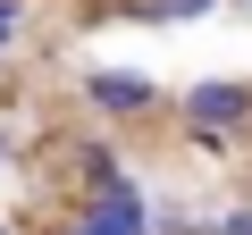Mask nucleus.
Here are the masks:
<instances>
[{"instance_id": "nucleus-1", "label": "nucleus", "mask_w": 252, "mask_h": 235, "mask_svg": "<svg viewBox=\"0 0 252 235\" xmlns=\"http://www.w3.org/2000/svg\"><path fill=\"white\" fill-rule=\"evenodd\" d=\"M185 135L193 143H227V135H244L252 126V84H235V76H202V84H185Z\"/></svg>"}, {"instance_id": "nucleus-2", "label": "nucleus", "mask_w": 252, "mask_h": 235, "mask_svg": "<svg viewBox=\"0 0 252 235\" xmlns=\"http://www.w3.org/2000/svg\"><path fill=\"white\" fill-rule=\"evenodd\" d=\"M67 235H152V193L135 185V176H101L84 202H76V227Z\"/></svg>"}, {"instance_id": "nucleus-3", "label": "nucleus", "mask_w": 252, "mask_h": 235, "mask_svg": "<svg viewBox=\"0 0 252 235\" xmlns=\"http://www.w3.org/2000/svg\"><path fill=\"white\" fill-rule=\"evenodd\" d=\"M84 101H93L101 118H152V109H160V84L135 76V67H93V76H84Z\"/></svg>"}, {"instance_id": "nucleus-4", "label": "nucleus", "mask_w": 252, "mask_h": 235, "mask_svg": "<svg viewBox=\"0 0 252 235\" xmlns=\"http://www.w3.org/2000/svg\"><path fill=\"white\" fill-rule=\"evenodd\" d=\"M135 17H152V26H193V17H210L219 0H126Z\"/></svg>"}, {"instance_id": "nucleus-5", "label": "nucleus", "mask_w": 252, "mask_h": 235, "mask_svg": "<svg viewBox=\"0 0 252 235\" xmlns=\"http://www.w3.org/2000/svg\"><path fill=\"white\" fill-rule=\"evenodd\" d=\"M76 168L101 185V176H118V151H109V143H84V151H76Z\"/></svg>"}, {"instance_id": "nucleus-6", "label": "nucleus", "mask_w": 252, "mask_h": 235, "mask_svg": "<svg viewBox=\"0 0 252 235\" xmlns=\"http://www.w3.org/2000/svg\"><path fill=\"white\" fill-rule=\"evenodd\" d=\"M17 26H26V0H0V67H9V42H17Z\"/></svg>"}, {"instance_id": "nucleus-7", "label": "nucleus", "mask_w": 252, "mask_h": 235, "mask_svg": "<svg viewBox=\"0 0 252 235\" xmlns=\"http://www.w3.org/2000/svg\"><path fill=\"white\" fill-rule=\"evenodd\" d=\"M210 235H252V202H235L227 218H210Z\"/></svg>"}, {"instance_id": "nucleus-8", "label": "nucleus", "mask_w": 252, "mask_h": 235, "mask_svg": "<svg viewBox=\"0 0 252 235\" xmlns=\"http://www.w3.org/2000/svg\"><path fill=\"white\" fill-rule=\"evenodd\" d=\"M0 160H17V143H9V135H0Z\"/></svg>"}, {"instance_id": "nucleus-9", "label": "nucleus", "mask_w": 252, "mask_h": 235, "mask_svg": "<svg viewBox=\"0 0 252 235\" xmlns=\"http://www.w3.org/2000/svg\"><path fill=\"white\" fill-rule=\"evenodd\" d=\"M0 235H26V227H0Z\"/></svg>"}, {"instance_id": "nucleus-10", "label": "nucleus", "mask_w": 252, "mask_h": 235, "mask_svg": "<svg viewBox=\"0 0 252 235\" xmlns=\"http://www.w3.org/2000/svg\"><path fill=\"white\" fill-rule=\"evenodd\" d=\"M244 9H252V0H244Z\"/></svg>"}]
</instances>
